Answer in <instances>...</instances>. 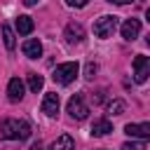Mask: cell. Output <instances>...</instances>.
<instances>
[{"mask_svg": "<svg viewBox=\"0 0 150 150\" xmlns=\"http://www.w3.org/2000/svg\"><path fill=\"white\" fill-rule=\"evenodd\" d=\"M30 124L28 120H16V117H7L0 122V134L2 138H9V141H26L30 136Z\"/></svg>", "mask_w": 150, "mask_h": 150, "instance_id": "1", "label": "cell"}, {"mask_svg": "<svg viewBox=\"0 0 150 150\" xmlns=\"http://www.w3.org/2000/svg\"><path fill=\"white\" fill-rule=\"evenodd\" d=\"M77 73H80V66H77V61H66V63H61V66H56V70H54V82H59V84H70L75 77H77Z\"/></svg>", "mask_w": 150, "mask_h": 150, "instance_id": "2", "label": "cell"}, {"mask_svg": "<svg viewBox=\"0 0 150 150\" xmlns=\"http://www.w3.org/2000/svg\"><path fill=\"white\" fill-rule=\"evenodd\" d=\"M66 110H68V115H70L73 120H84V117L89 115V105L84 103V96H82V94H73V96L68 98Z\"/></svg>", "mask_w": 150, "mask_h": 150, "instance_id": "3", "label": "cell"}, {"mask_svg": "<svg viewBox=\"0 0 150 150\" xmlns=\"http://www.w3.org/2000/svg\"><path fill=\"white\" fill-rule=\"evenodd\" d=\"M115 28H117V16H110V14H105V16H101V19H96L94 21V35L96 38H110L112 33H115Z\"/></svg>", "mask_w": 150, "mask_h": 150, "instance_id": "4", "label": "cell"}, {"mask_svg": "<svg viewBox=\"0 0 150 150\" xmlns=\"http://www.w3.org/2000/svg\"><path fill=\"white\" fill-rule=\"evenodd\" d=\"M148 77H150V56L138 54V56L134 59V80H136L138 84H143Z\"/></svg>", "mask_w": 150, "mask_h": 150, "instance_id": "5", "label": "cell"}, {"mask_svg": "<svg viewBox=\"0 0 150 150\" xmlns=\"http://www.w3.org/2000/svg\"><path fill=\"white\" fill-rule=\"evenodd\" d=\"M63 38H66V42L68 45H80L82 40H84V28H82V23H68L66 26V30H63Z\"/></svg>", "mask_w": 150, "mask_h": 150, "instance_id": "6", "label": "cell"}, {"mask_svg": "<svg viewBox=\"0 0 150 150\" xmlns=\"http://www.w3.org/2000/svg\"><path fill=\"white\" fill-rule=\"evenodd\" d=\"M124 134L131 138H141V141H150V122H141V124H127Z\"/></svg>", "mask_w": 150, "mask_h": 150, "instance_id": "7", "label": "cell"}, {"mask_svg": "<svg viewBox=\"0 0 150 150\" xmlns=\"http://www.w3.org/2000/svg\"><path fill=\"white\" fill-rule=\"evenodd\" d=\"M42 112L47 117H56L59 112V94L56 91H47L45 98H42Z\"/></svg>", "mask_w": 150, "mask_h": 150, "instance_id": "8", "label": "cell"}, {"mask_svg": "<svg viewBox=\"0 0 150 150\" xmlns=\"http://www.w3.org/2000/svg\"><path fill=\"white\" fill-rule=\"evenodd\" d=\"M120 30H122V38L124 40H136L138 33H141V21L138 19H127Z\"/></svg>", "mask_w": 150, "mask_h": 150, "instance_id": "9", "label": "cell"}, {"mask_svg": "<svg viewBox=\"0 0 150 150\" xmlns=\"http://www.w3.org/2000/svg\"><path fill=\"white\" fill-rule=\"evenodd\" d=\"M23 91H26L23 82H21L19 77H12V80H9V84H7V98L16 103V101H21V98H23Z\"/></svg>", "mask_w": 150, "mask_h": 150, "instance_id": "10", "label": "cell"}, {"mask_svg": "<svg viewBox=\"0 0 150 150\" xmlns=\"http://www.w3.org/2000/svg\"><path fill=\"white\" fill-rule=\"evenodd\" d=\"M49 150H75V141H73V136L61 134V136L49 145Z\"/></svg>", "mask_w": 150, "mask_h": 150, "instance_id": "11", "label": "cell"}, {"mask_svg": "<svg viewBox=\"0 0 150 150\" xmlns=\"http://www.w3.org/2000/svg\"><path fill=\"white\" fill-rule=\"evenodd\" d=\"M21 49H23V54H26L28 59H38V56L42 54V45H40L38 40H33V38H30V40H26Z\"/></svg>", "mask_w": 150, "mask_h": 150, "instance_id": "12", "label": "cell"}, {"mask_svg": "<svg viewBox=\"0 0 150 150\" xmlns=\"http://www.w3.org/2000/svg\"><path fill=\"white\" fill-rule=\"evenodd\" d=\"M16 33H19V35H30V33H33V19L26 16V14L16 16Z\"/></svg>", "mask_w": 150, "mask_h": 150, "instance_id": "13", "label": "cell"}, {"mask_svg": "<svg viewBox=\"0 0 150 150\" xmlns=\"http://www.w3.org/2000/svg\"><path fill=\"white\" fill-rule=\"evenodd\" d=\"M110 131H112V124L108 120H96L91 124V136H108Z\"/></svg>", "mask_w": 150, "mask_h": 150, "instance_id": "14", "label": "cell"}, {"mask_svg": "<svg viewBox=\"0 0 150 150\" xmlns=\"http://www.w3.org/2000/svg\"><path fill=\"white\" fill-rule=\"evenodd\" d=\"M2 40H5V47L12 52V49H14V45H16V40H14V30H12L7 23H2Z\"/></svg>", "mask_w": 150, "mask_h": 150, "instance_id": "15", "label": "cell"}, {"mask_svg": "<svg viewBox=\"0 0 150 150\" xmlns=\"http://www.w3.org/2000/svg\"><path fill=\"white\" fill-rule=\"evenodd\" d=\"M42 84H45V80H42V75H38V73H28V89L30 91H40L42 89Z\"/></svg>", "mask_w": 150, "mask_h": 150, "instance_id": "16", "label": "cell"}, {"mask_svg": "<svg viewBox=\"0 0 150 150\" xmlns=\"http://www.w3.org/2000/svg\"><path fill=\"white\" fill-rule=\"evenodd\" d=\"M124 108H127V103H124L122 98H112V101L108 103V115H122Z\"/></svg>", "mask_w": 150, "mask_h": 150, "instance_id": "17", "label": "cell"}, {"mask_svg": "<svg viewBox=\"0 0 150 150\" xmlns=\"http://www.w3.org/2000/svg\"><path fill=\"white\" fill-rule=\"evenodd\" d=\"M120 150H145V143L143 141H127Z\"/></svg>", "mask_w": 150, "mask_h": 150, "instance_id": "18", "label": "cell"}, {"mask_svg": "<svg viewBox=\"0 0 150 150\" xmlns=\"http://www.w3.org/2000/svg\"><path fill=\"white\" fill-rule=\"evenodd\" d=\"M96 70H98V66H96L94 61H89V63H87V68H84V77H87V80H94Z\"/></svg>", "mask_w": 150, "mask_h": 150, "instance_id": "19", "label": "cell"}, {"mask_svg": "<svg viewBox=\"0 0 150 150\" xmlns=\"http://www.w3.org/2000/svg\"><path fill=\"white\" fill-rule=\"evenodd\" d=\"M87 2H89V0H66V5H68V7H75V9L87 7Z\"/></svg>", "mask_w": 150, "mask_h": 150, "instance_id": "20", "label": "cell"}, {"mask_svg": "<svg viewBox=\"0 0 150 150\" xmlns=\"http://www.w3.org/2000/svg\"><path fill=\"white\" fill-rule=\"evenodd\" d=\"M108 2H115V5H129L131 0H108Z\"/></svg>", "mask_w": 150, "mask_h": 150, "instance_id": "21", "label": "cell"}, {"mask_svg": "<svg viewBox=\"0 0 150 150\" xmlns=\"http://www.w3.org/2000/svg\"><path fill=\"white\" fill-rule=\"evenodd\" d=\"M30 150H42V143H40V141H38V143H33V145H30Z\"/></svg>", "mask_w": 150, "mask_h": 150, "instance_id": "22", "label": "cell"}, {"mask_svg": "<svg viewBox=\"0 0 150 150\" xmlns=\"http://www.w3.org/2000/svg\"><path fill=\"white\" fill-rule=\"evenodd\" d=\"M23 2H26V5H28V7H33V5H35V2H38V0H23Z\"/></svg>", "mask_w": 150, "mask_h": 150, "instance_id": "23", "label": "cell"}, {"mask_svg": "<svg viewBox=\"0 0 150 150\" xmlns=\"http://www.w3.org/2000/svg\"><path fill=\"white\" fill-rule=\"evenodd\" d=\"M145 19H148V21H150V7H148V12H145Z\"/></svg>", "mask_w": 150, "mask_h": 150, "instance_id": "24", "label": "cell"}, {"mask_svg": "<svg viewBox=\"0 0 150 150\" xmlns=\"http://www.w3.org/2000/svg\"><path fill=\"white\" fill-rule=\"evenodd\" d=\"M145 42H148V47H150V33H148V38H145Z\"/></svg>", "mask_w": 150, "mask_h": 150, "instance_id": "25", "label": "cell"}, {"mask_svg": "<svg viewBox=\"0 0 150 150\" xmlns=\"http://www.w3.org/2000/svg\"><path fill=\"white\" fill-rule=\"evenodd\" d=\"M98 150H105V148H98Z\"/></svg>", "mask_w": 150, "mask_h": 150, "instance_id": "26", "label": "cell"}]
</instances>
